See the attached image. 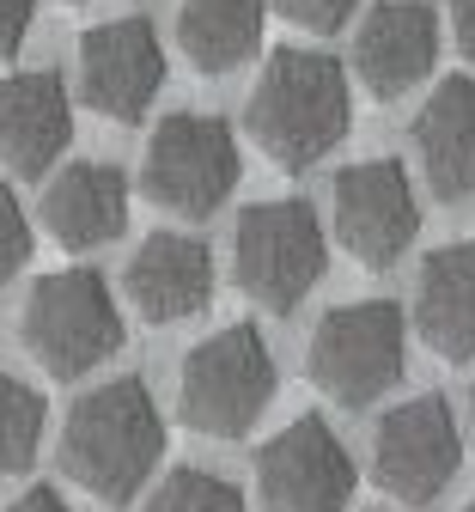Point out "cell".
Segmentation results:
<instances>
[{
	"mask_svg": "<svg viewBox=\"0 0 475 512\" xmlns=\"http://www.w3.org/2000/svg\"><path fill=\"white\" fill-rule=\"evenodd\" d=\"M348 68L323 49H275L244 104V135L275 171H311L348 141Z\"/></svg>",
	"mask_w": 475,
	"mask_h": 512,
	"instance_id": "cell-1",
	"label": "cell"
},
{
	"mask_svg": "<svg viewBox=\"0 0 475 512\" xmlns=\"http://www.w3.org/2000/svg\"><path fill=\"white\" fill-rule=\"evenodd\" d=\"M55 458L67 482H80L104 506H128L147 488V476L165 458V415L147 391V378H110L98 391H86L61 421Z\"/></svg>",
	"mask_w": 475,
	"mask_h": 512,
	"instance_id": "cell-2",
	"label": "cell"
},
{
	"mask_svg": "<svg viewBox=\"0 0 475 512\" xmlns=\"http://www.w3.org/2000/svg\"><path fill=\"white\" fill-rule=\"evenodd\" d=\"M402 366H409V311L390 299H354L323 311L305 342L311 384L342 409L378 403L402 378Z\"/></svg>",
	"mask_w": 475,
	"mask_h": 512,
	"instance_id": "cell-3",
	"label": "cell"
},
{
	"mask_svg": "<svg viewBox=\"0 0 475 512\" xmlns=\"http://www.w3.org/2000/svg\"><path fill=\"white\" fill-rule=\"evenodd\" d=\"M275 397V348L256 324H226L177 366V415L201 439H244Z\"/></svg>",
	"mask_w": 475,
	"mask_h": 512,
	"instance_id": "cell-4",
	"label": "cell"
},
{
	"mask_svg": "<svg viewBox=\"0 0 475 512\" xmlns=\"http://www.w3.org/2000/svg\"><path fill=\"white\" fill-rule=\"evenodd\" d=\"M19 342L49 378H86L122 348V311L92 269H55L31 287L19 311Z\"/></svg>",
	"mask_w": 475,
	"mask_h": 512,
	"instance_id": "cell-5",
	"label": "cell"
},
{
	"mask_svg": "<svg viewBox=\"0 0 475 512\" xmlns=\"http://www.w3.org/2000/svg\"><path fill=\"white\" fill-rule=\"evenodd\" d=\"M238 135L226 116L208 110H171L141 159V189L147 202L177 214V220H208L226 208V196L238 189Z\"/></svg>",
	"mask_w": 475,
	"mask_h": 512,
	"instance_id": "cell-6",
	"label": "cell"
},
{
	"mask_svg": "<svg viewBox=\"0 0 475 512\" xmlns=\"http://www.w3.org/2000/svg\"><path fill=\"white\" fill-rule=\"evenodd\" d=\"M323 269H329V238L311 202H256L238 214L232 275L256 305L293 311L323 281Z\"/></svg>",
	"mask_w": 475,
	"mask_h": 512,
	"instance_id": "cell-7",
	"label": "cell"
},
{
	"mask_svg": "<svg viewBox=\"0 0 475 512\" xmlns=\"http://www.w3.org/2000/svg\"><path fill=\"white\" fill-rule=\"evenodd\" d=\"M250 482H256V512H348L354 458L323 415H299L275 439L256 445Z\"/></svg>",
	"mask_w": 475,
	"mask_h": 512,
	"instance_id": "cell-8",
	"label": "cell"
},
{
	"mask_svg": "<svg viewBox=\"0 0 475 512\" xmlns=\"http://www.w3.org/2000/svg\"><path fill=\"white\" fill-rule=\"evenodd\" d=\"M335 214V244H342L360 269H390L402 263V250L421 238V196L402 159H360L348 171H335L329 189Z\"/></svg>",
	"mask_w": 475,
	"mask_h": 512,
	"instance_id": "cell-9",
	"label": "cell"
},
{
	"mask_svg": "<svg viewBox=\"0 0 475 512\" xmlns=\"http://www.w3.org/2000/svg\"><path fill=\"white\" fill-rule=\"evenodd\" d=\"M463 464V433L445 397L396 403L372 433V476L402 506H433Z\"/></svg>",
	"mask_w": 475,
	"mask_h": 512,
	"instance_id": "cell-10",
	"label": "cell"
},
{
	"mask_svg": "<svg viewBox=\"0 0 475 512\" xmlns=\"http://www.w3.org/2000/svg\"><path fill=\"white\" fill-rule=\"evenodd\" d=\"M165 86V49L147 19H104L80 37V98L104 122H141Z\"/></svg>",
	"mask_w": 475,
	"mask_h": 512,
	"instance_id": "cell-11",
	"label": "cell"
},
{
	"mask_svg": "<svg viewBox=\"0 0 475 512\" xmlns=\"http://www.w3.org/2000/svg\"><path fill=\"white\" fill-rule=\"evenodd\" d=\"M439 61V19L421 0H378L354 31V74L372 98L415 92Z\"/></svg>",
	"mask_w": 475,
	"mask_h": 512,
	"instance_id": "cell-12",
	"label": "cell"
},
{
	"mask_svg": "<svg viewBox=\"0 0 475 512\" xmlns=\"http://www.w3.org/2000/svg\"><path fill=\"white\" fill-rule=\"evenodd\" d=\"M122 287L147 324H183L214 299V250L189 232H147L122 269Z\"/></svg>",
	"mask_w": 475,
	"mask_h": 512,
	"instance_id": "cell-13",
	"label": "cell"
},
{
	"mask_svg": "<svg viewBox=\"0 0 475 512\" xmlns=\"http://www.w3.org/2000/svg\"><path fill=\"white\" fill-rule=\"evenodd\" d=\"M74 141V98L55 68H25L0 80V165L13 177H43Z\"/></svg>",
	"mask_w": 475,
	"mask_h": 512,
	"instance_id": "cell-14",
	"label": "cell"
},
{
	"mask_svg": "<svg viewBox=\"0 0 475 512\" xmlns=\"http://www.w3.org/2000/svg\"><path fill=\"white\" fill-rule=\"evenodd\" d=\"M43 232L61 250H98L128 232V177L104 159L61 165L43 189Z\"/></svg>",
	"mask_w": 475,
	"mask_h": 512,
	"instance_id": "cell-15",
	"label": "cell"
},
{
	"mask_svg": "<svg viewBox=\"0 0 475 512\" xmlns=\"http://www.w3.org/2000/svg\"><path fill=\"white\" fill-rule=\"evenodd\" d=\"M415 336L463 366L475 360V238L439 244L415 275Z\"/></svg>",
	"mask_w": 475,
	"mask_h": 512,
	"instance_id": "cell-16",
	"label": "cell"
},
{
	"mask_svg": "<svg viewBox=\"0 0 475 512\" xmlns=\"http://www.w3.org/2000/svg\"><path fill=\"white\" fill-rule=\"evenodd\" d=\"M415 159L439 202L475 196V74H451L415 116Z\"/></svg>",
	"mask_w": 475,
	"mask_h": 512,
	"instance_id": "cell-17",
	"label": "cell"
},
{
	"mask_svg": "<svg viewBox=\"0 0 475 512\" xmlns=\"http://www.w3.org/2000/svg\"><path fill=\"white\" fill-rule=\"evenodd\" d=\"M268 0H183L177 7V49L189 55L195 74H232L262 49Z\"/></svg>",
	"mask_w": 475,
	"mask_h": 512,
	"instance_id": "cell-18",
	"label": "cell"
},
{
	"mask_svg": "<svg viewBox=\"0 0 475 512\" xmlns=\"http://www.w3.org/2000/svg\"><path fill=\"white\" fill-rule=\"evenodd\" d=\"M43 445V397L19 372H0V482L25 476Z\"/></svg>",
	"mask_w": 475,
	"mask_h": 512,
	"instance_id": "cell-19",
	"label": "cell"
},
{
	"mask_svg": "<svg viewBox=\"0 0 475 512\" xmlns=\"http://www.w3.org/2000/svg\"><path fill=\"white\" fill-rule=\"evenodd\" d=\"M141 512H250L244 506V494L226 482V476H214V470H171L147 500H141Z\"/></svg>",
	"mask_w": 475,
	"mask_h": 512,
	"instance_id": "cell-20",
	"label": "cell"
},
{
	"mask_svg": "<svg viewBox=\"0 0 475 512\" xmlns=\"http://www.w3.org/2000/svg\"><path fill=\"white\" fill-rule=\"evenodd\" d=\"M25 256H31V220H25L19 196L0 183V287L25 269Z\"/></svg>",
	"mask_w": 475,
	"mask_h": 512,
	"instance_id": "cell-21",
	"label": "cell"
},
{
	"mask_svg": "<svg viewBox=\"0 0 475 512\" xmlns=\"http://www.w3.org/2000/svg\"><path fill=\"white\" fill-rule=\"evenodd\" d=\"M275 7H281V19L299 25V31H342V25L354 19L360 0H275Z\"/></svg>",
	"mask_w": 475,
	"mask_h": 512,
	"instance_id": "cell-22",
	"label": "cell"
},
{
	"mask_svg": "<svg viewBox=\"0 0 475 512\" xmlns=\"http://www.w3.org/2000/svg\"><path fill=\"white\" fill-rule=\"evenodd\" d=\"M31 19H37V0H0V61L25 49Z\"/></svg>",
	"mask_w": 475,
	"mask_h": 512,
	"instance_id": "cell-23",
	"label": "cell"
},
{
	"mask_svg": "<svg viewBox=\"0 0 475 512\" xmlns=\"http://www.w3.org/2000/svg\"><path fill=\"white\" fill-rule=\"evenodd\" d=\"M451 37H457V49L475 61V0H451Z\"/></svg>",
	"mask_w": 475,
	"mask_h": 512,
	"instance_id": "cell-24",
	"label": "cell"
},
{
	"mask_svg": "<svg viewBox=\"0 0 475 512\" xmlns=\"http://www.w3.org/2000/svg\"><path fill=\"white\" fill-rule=\"evenodd\" d=\"M7 512H74V506H67V500H61L55 488H25V494H19V500L7 506Z\"/></svg>",
	"mask_w": 475,
	"mask_h": 512,
	"instance_id": "cell-25",
	"label": "cell"
},
{
	"mask_svg": "<svg viewBox=\"0 0 475 512\" xmlns=\"http://www.w3.org/2000/svg\"><path fill=\"white\" fill-rule=\"evenodd\" d=\"M469 439H475V391H469Z\"/></svg>",
	"mask_w": 475,
	"mask_h": 512,
	"instance_id": "cell-26",
	"label": "cell"
},
{
	"mask_svg": "<svg viewBox=\"0 0 475 512\" xmlns=\"http://www.w3.org/2000/svg\"><path fill=\"white\" fill-rule=\"evenodd\" d=\"M463 512H475V500H469V506H463Z\"/></svg>",
	"mask_w": 475,
	"mask_h": 512,
	"instance_id": "cell-27",
	"label": "cell"
}]
</instances>
